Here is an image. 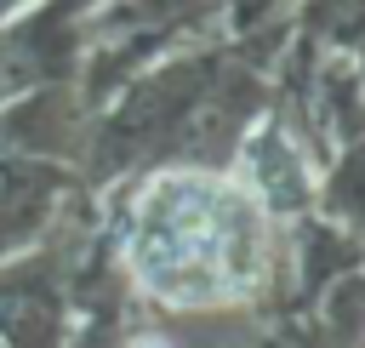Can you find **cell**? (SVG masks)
Instances as JSON below:
<instances>
[{"label": "cell", "mask_w": 365, "mask_h": 348, "mask_svg": "<svg viewBox=\"0 0 365 348\" xmlns=\"http://www.w3.org/2000/svg\"><path fill=\"white\" fill-rule=\"evenodd\" d=\"M131 268L165 302H228L262 274V217L222 177L165 171L137 194Z\"/></svg>", "instance_id": "cell-1"}]
</instances>
